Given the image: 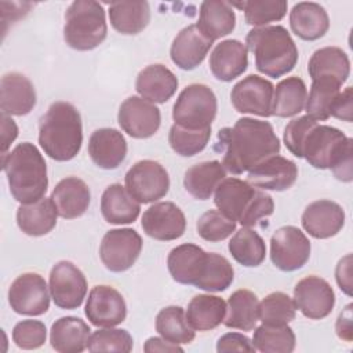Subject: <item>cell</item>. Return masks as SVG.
<instances>
[{
    "label": "cell",
    "mask_w": 353,
    "mask_h": 353,
    "mask_svg": "<svg viewBox=\"0 0 353 353\" xmlns=\"http://www.w3.org/2000/svg\"><path fill=\"white\" fill-rule=\"evenodd\" d=\"M216 150L223 153L222 164L226 171L240 175L263 160L279 154L280 139L270 123L241 117L233 127L218 131Z\"/></svg>",
    "instance_id": "obj_1"
},
{
    "label": "cell",
    "mask_w": 353,
    "mask_h": 353,
    "mask_svg": "<svg viewBox=\"0 0 353 353\" xmlns=\"http://www.w3.org/2000/svg\"><path fill=\"white\" fill-rule=\"evenodd\" d=\"M39 143L52 160L74 159L83 143V123L79 110L65 101L51 103L40 119Z\"/></svg>",
    "instance_id": "obj_2"
},
{
    "label": "cell",
    "mask_w": 353,
    "mask_h": 353,
    "mask_svg": "<svg viewBox=\"0 0 353 353\" xmlns=\"http://www.w3.org/2000/svg\"><path fill=\"white\" fill-rule=\"evenodd\" d=\"M10 192L21 204H30L44 197L48 188L47 164L40 150L30 142L17 145L1 156Z\"/></svg>",
    "instance_id": "obj_3"
},
{
    "label": "cell",
    "mask_w": 353,
    "mask_h": 353,
    "mask_svg": "<svg viewBox=\"0 0 353 353\" xmlns=\"http://www.w3.org/2000/svg\"><path fill=\"white\" fill-rule=\"evenodd\" d=\"M302 157L314 168L332 170L336 179H353V141L341 130L316 124L302 145Z\"/></svg>",
    "instance_id": "obj_4"
},
{
    "label": "cell",
    "mask_w": 353,
    "mask_h": 353,
    "mask_svg": "<svg viewBox=\"0 0 353 353\" xmlns=\"http://www.w3.org/2000/svg\"><path fill=\"white\" fill-rule=\"evenodd\" d=\"M245 44L254 54L256 70L268 77H281L298 62L296 44L281 25L251 29L245 36Z\"/></svg>",
    "instance_id": "obj_5"
},
{
    "label": "cell",
    "mask_w": 353,
    "mask_h": 353,
    "mask_svg": "<svg viewBox=\"0 0 353 353\" xmlns=\"http://www.w3.org/2000/svg\"><path fill=\"white\" fill-rule=\"evenodd\" d=\"M214 203L218 210L241 226L251 228L259 219L270 216L274 211L273 199L263 192L239 178H225L215 189Z\"/></svg>",
    "instance_id": "obj_6"
},
{
    "label": "cell",
    "mask_w": 353,
    "mask_h": 353,
    "mask_svg": "<svg viewBox=\"0 0 353 353\" xmlns=\"http://www.w3.org/2000/svg\"><path fill=\"white\" fill-rule=\"evenodd\" d=\"M108 26L102 4L94 0H76L65 12L63 39L77 51L97 48L106 39Z\"/></svg>",
    "instance_id": "obj_7"
},
{
    "label": "cell",
    "mask_w": 353,
    "mask_h": 353,
    "mask_svg": "<svg viewBox=\"0 0 353 353\" xmlns=\"http://www.w3.org/2000/svg\"><path fill=\"white\" fill-rule=\"evenodd\" d=\"M218 110L216 97L205 84H189L178 95L172 106L174 124L189 130L211 127Z\"/></svg>",
    "instance_id": "obj_8"
},
{
    "label": "cell",
    "mask_w": 353,
    "mask_h": 353,
    "mask_svg": "<svg viewBox=\"0 0 353 353\" xmlns=\"http://www.w3.org/2000/svg\"><path fill=\"white\" fill-rule=\"evenodd\" d=\"M124 183L127 192L139 204H149L168 193L170 176L159 161L141 160L127 171Z\"/></svg>",
    "instance_id": "obj_9"
},
{
    "label": "cell",
    "mask_w": 353,
    "mask_h": 353,
    "mask_svg": "<svg viewBox=\"0 0 353 353\" xmlns=\"http://www.w3.org/2000/svg\"><path fill=\"white\" fill-rule=\"evenodd\" d=\"M142 244L141 234L131 228L108 230L99 245L101 261L110 272H125L137 262Z\"/></svg>",
    "instance_id": "obj_10"
},
{
    "label": "cell",
    "mask_w": 353,
    "mask_h": 353,
    "mask_svg": "<svg viewBox=\"0 0 353 353\" xmlns=\"http://www.w3.org/2000/svg\"><path fill=\"white\" fill-rule=\"evenodd\" d=\"M310 258V241L296 226L279 228L270 239V259L283 272L301 269Z\"/></svg>",
    "instance_id": "obj_11"
},
{
    "label": "cell",
    "mask_w": 353,
    "mask_h": 353,
    "mask_svg": "<svg viewBox=\"0 0 353 353\" xmlns=\"http://www.w3.org/2000/svg\"><path fill=\"white\" fill-rule=\"evenodd\" d=\"M48 288L44 277L39 273H22L8 288V303L18 314L41 316L50 307Z\"/></svg>",
    "instance_id": "obj_12"
},
{
    "label": "cell",
    "mask_w": 353,
    "mask_h": 353,
    "mask_svg": "<svg viewBox=\"0 0 353 353\" xmlns=\"http://www.w3.org/2000/svg\"><path fill=\"white\" fill-rule=\"evenodd\" d=\"M50 294L54 303L66 310L81 306L87 295L84 273L69 261L57 262L50 272Z\"/></svg>",
    "instance_id": "obj_13"
},
{
    "label": "cell",
    "mask_w": 353,
    "mask_h": 353,
    "mask_svg": "<svg viewBox=\"0 0 353 353\" xmlns=\"http://www.w3.org/2000/svg\"><path fill=\"white\" fill-rule=\"evenodd\" d=\"M117 121L121 130L130 137L145 139L157 132L161 123V114L154 103L132 95L124 99L120 105Z\"/></svg>",
    "instance_id": "obj_14"
},
{
    "label": "cell",
    "mask_w": 353,
    "mask_h": 353,
    "mask_svg": "<svg viewBox=\"0 0 353 353\" xmlns=\"http://www.w3.org/2000/svg\"><path fill=\"white\" fill-rule=\"evenodd\" d=\"M294 303L305 317L321 320L332 312L335 292L327 280L319 276H307L296 283Z\"/></svg>",
    "instance_id": "obj_15"
},
{
    "label": "cell",
    "mask_w": 353,
    "mask_h": 353,
    "mask_svg": "<svg viewBox=\"0 0 353 353\" xmlns=\"http://www.w3.org/2000/svg\"><path fill=\"white\" fill-rule=\"evenodd\" d=\"M273 91L274 85L269 80L250 74L234 84L230 92V101L239 113L270 117Z\"/></svg>",
    "instance_id": "obj_16"
},
{
    "label": "cell",
    "mask_w": 353,
    "mask_h": 353,
    "mask_svg": "<svg viewBox=\"0 0 353 353\" xmlns=\"http://www.w3.org/2000/svg\"><path fill=\"white\" fill-rule=\"evenodd\" d=\"M143 232L159 241H171L183 236L186 218L172 201H160L150 205L142 215Z\"/></svg>",
    "instance_id": "obj_17"
},
{
    "label": "cell",
    "mask_w": 353,
    "mask_h": 353,
    "mask_svg": "<svg viewBox=\"0 0 353 353\" xmlns=\"http://www.w3.org/2000/svg\"><path fill=\"white\" fill-rule=\"evenodd\" d=\"M84 312L95 327H116L125 320L127 305L116 288L95 285L88 294Z\"/></svg>",
    "instance_id": "obj_18"
},
{
    "label": "cell",
    "mask_w": 353,
    "mask_h": 353,
    "mask_svg": "<svg viewBox=\"0 0 353 353\" xmlns=\"http://www.w3.org/2000/svg\"><path fill=\"white\" fill-rule=\"evenodd\" d=\"M298 178L296 164L283 156H272L248 171L247 182L262 190L283 192L290 189Z\"/></svg>",
    "instance_id": "obj_19"
},
{
    "label": "cell",
    "mask_w": 353,
    "mask_h": 353,
    "mask_svg": "<svg viewBox=\"0 0 353 353\" xmlns=\"http://www.w3.org/2000/svg\"><path fill=\"white\" fill-rule=\"evenodd\" d=\"M32 81L18 72L6 73L0 81V109L6 116H25L36 106Z\"/></svg>",
    "instance_id": "obj_20"
},
{
    "label": "cell",
    "mask_w": 353,
    "mask_h": 353,
    "mask_svg": "<svg viewBox=\"0 0 353 353\" xmlns=\"http://www.w3.org/2000/svg\"><path fill=\"white\" fill-rule=\"evenodd\" d=\"M301 222L312 237L330 239L342 230L345 225V211L335 201L317 200L305 208Z\"/></svg>",
    "instance_id": "obj_21"
},
{
    "label": "cell",
    "mask_w": 353,
    "mask_h": 353,
    "mask_svg": "<svg viewBox=\"0 0 353 353\" xmlns=\"http://www.w3.org/2000/svg\"><path fill=\"white\" fill-rule=\"evenodd\" d=\"M212 43L196 25H189L175 36L170 48L171 61L183 70H193L205 59Z\"/></svg>",
    "instance_id": "obj_22"
},
{
    "label": "cell",
    "mask_w": 353,
    "mask_h": 353,
    "mask_svg": "<svg viewBox=\"0 0 353 353\" xmlns=\"http://www.w3.org/2000/svg\"><path fill=\"white\" fill-rule=\"evenodd\" d=\"M207 255L208 252L196 244L185 243L176 245L167 256V268L171 277L179 284L196 285L205 269Z\"/></svg>",
    "instance_id": "obj_23"
},
{
    "label": "cell",
    "mask_w": 353,
    "mask_h": 353,
    "mask_svg": "<svg viewBox=\"0 0 353 353\" xmlns=\"http://www.w3.org/2000/svg\"><path fill=\"white\" fill-rule=\"evenodd\" d=\"M248 50L239 40L228 39L216 44L210 55V70L215 79L229 83L241 76L248 66Z\"/></svg>",
    "instance_id": "obj_24"
},
{
    "label": "cell",
    "mask_w": 353,
    "mask_h": 353,
    "mask_svg": "<svg viewBox=\"0 0 353 353\" xmlns=\"http://www.w3.org/2000/svg\"><path fill=\"white\" fill-rule=\"evenodd\" d=\"M88 154L99 168L114 170L127 156V141L119 130H95L88 139Z\"/></svg>",
    "instance_id": "obj_25"
},
{
    "label": "cell",
    "mask_w": 353,
    "mask_h": 353,
    "mask_svg": "<svg viewBox=\"0 0 353 353\" xmlns=\"http://www.w3.org/2000/svg\"><path fill=\"white\" fill-rule=\"evenodd\" d=\"M178 88L176 76L164 65L154 63L143 68L135 81V90L141 98L152 103L167 102Z\"/></svg>",
    "instance_id": "obj_26"
},
{
    "label": "cell",
    "mask_w": 353,
    "mask_h": 353,
    "mask_svg": "<svg viewBox=\"0 0 353 353\" xmlns=\"http://www.w3.org/2000/svg\"><path fill=\"white\" fill-rule=\"evenodd\" d=\"M51 199L59 216L65 219H74L88 210L91 193L83 179L77 176H66L55 185Z\"/></svg>",
    "instance_id": "obj_27"
},
{
    "label": "cell",
    "mask_w": 353,
    "mask_h": 353,
    "mask_svg": "<svg viewBox=\"0 0 353 353\" xmlns=\"http://www.w3.org/2000/svg\"><path fill=\"white\" fill-rule=\"evenodd\" d=\"M291 30L302 40L314 41L330 28V18L323 6L313 1L296 3L290 12Z\"/></svg>",
    "instance_id": "obj_28"
},
{
    "label": "cell",
    "mask_w": 353,
    "mask_h": 353,
    "mask_svg": "<svg viewBox=\"0 0 353 353\" xmlns=\"http://www.w3.org/2000/svg\"><path fill=\"white\" fill-rule=\"evenodd\" d=\"M58 215L52 199L43 197L30 204H21L17 210V223L25 234L39 237L55 228Z\"/></svg>",
    "instance_id": "obj_29"
},
{
    "label": "cell",
    "mask_w": 353,
    "mask_h": 353,
    "mask_svg": "<svg viewBox=\"0 0 353 353\" xmlns=\"http://www.w3.org/2000/svg\"><path fill=\"white\" fill-rule=\"evenodd\" d=\"M90 331L88 324L79 317H61L51 325L50 343L59 353H81L87 349Z\"/></svg>",
    "instance_id": "obj_30"
},
{
    "label": "cell",
    "mask_w": 353,
    "mask_h": 353,
    "mask_svg": "<svg viewBox=\"0 0 353 353\" xmlns=\"http://www.w3.org/2000/svg\"><path fill=\"white\" fill-rule=\"evenodd\" d=\"M101 212L108 223L127 225L132 223L139 212V203L120 183L109 185L101 197Z\"/></svg>",
    "instance_id": "obj_31"
},
{
    "label": "cell",
    "mask_w": 353,
    "mask_h": 353,
    "mask_svg": "<svg viewBox=\"0 0 353 353\" xmlns=\"http://www.w3.org/2000/svg\"><path fill=\"white\" fill-rule=\"evenodd\" d=\"M199 30L211 41L228 36L234 30L236 14L228 1L207 0L200 4Z\"/></svg>",
    "instance_id": "obj_32"
},
{
    "label": "cell",
    "mask_w": 353,
    "mask_h": 353,
    "mask_svg": "<svg viewBox=\"0 0 353 353\" xmlns=\"http://www.w3.org/2000/svg\"><path fill=\"white\" fill-rule=\"evenodd\" d=\"M225 176L226 170L221 161H201L186 170L183 186L194 199L208 200Z\"/></svg>",
    "instance_id": "obj_33"
},
{
    "label": "cell",
    "mask_w": 353,
    "mask_h": 353,
    "mask_svg": "<svg viewBox=\"0 0 353 353\" xmlns=\"http://www.w3.org/2000/svg\"><path fill=\"white\" fill-rule=\"evenodd\" d=\"M226 302L216 295L199 294L190 299L185 312L188 324L194 331H210L223 323Z\"/></svg>",
    "instance_id": "obj_34"
},
{
    "label": "cell",
    "mask_w": 353,
    "mask_h": 353,
    "mask_svg": "<svg viewBox=\"0 0 353 353\" xmlns=\"http://www.w3.org/2000/svg\"><path fill=\"white\" fill-rule=\"evenodd\" d=\"M259 320V301L250 290L234 291L226 303V314L223 324L228 328L251 331Z\"/></svg>",
    "instance_id": "obj_35"
},
{
    "label": "cell",
    "mask_w": 353,
    "mask_h": 353,
    "mask_svg": "<svg viewBox=\"0 0 353 353\" xmlns=\"http://www.w3.org/2000/svg\"><path fill=\"white\" fill-rule=\"evenodd\" d=\"M307 72L312 80L317 77H332L343 84L350 74V61L346 52L339 47H323L313 52L307 63Z\"/></svg>",
    "instance_id": "obj_36"
},
{
    "label": "cell",
    "mask_w": 353,
    "mask_h": 353,
    "mask_svg": "<svg viewBox=\"0 0 353 353\" xmlns=\"http://www.w3.org/2000/svg\"><path fill=\"white\" fill-rule=\"evenodd\" d=\"M110 25L121 34H138L150 21L148 1H114L109 6Z\"/></svg>",
    "instance_id": "obj_37"
},
{
    "label": "cell",
    "mask_w": 353,
    "mask_h": 353,
    "mask_svg": "<svg viewBox=\"0 0 353 353\" xmlns=\"http://www.w3.org/2000/svg\"><path fill=\"white\" fill-rule=\"evenodd\" d=\"M307 90L305 81L298 76L281 80L274 91L272 101V116L292 117L305 108Z\"/></svg>",
    "instance_id": "obj_38"
},
{
    "label": "cell",
    "mask_w": 353,
    "mask_h": 353,
    "mask_svg": "<svg viewBox=\"0 0 353 353\" xmlns=\"http://www.w3.org/2000/svg\"><path fill=\"white\" fill-rule=\"evenodd\" d=\"M228 248L233 259L247 268L259 266L266 256L263 239L247 226H243L233 234Z\"/></svg>",
    "instance_id": "obj_39"
},
{
    "label": "cell",
    "mask_w": 353,
    "mask_h": 353,
    "mask_svg": "<svg viewBox=\"0 0 353 353\" xmlns=\"http://www.w3.org/2000/svg\"><path fill=\"white\" fill-rule=\"evenodd\" d=\"M341 83L332 77H317L312 80L305 109L309 117L316 121L328 120L331 106L341 92Z\"/></svg>",
    "instance_id": "obj_40"
},
{
    "label": "cell",
    "mask_w": 353,
    "mask_h": 353,
    "mask_svg": "<svg viewBox=\"0 0 353 353\" xmlns=\"http://www.w3.org/2000/svg\"><path fill=\"white\" fill-rule=\"evenodd\" d=\"M156 331L161 338L176 345L190 343L196 336L181 306L163 307L156 316Z\"/></svg>",
    "instance_id": "obj_41"
},
{
    "label": "cell",
    "mask_w": 353,
    "mask_h": 353,
    "mask_svg": "<svg viewBox=\"0 0 353 353\" xmlns=\"http://www.w3.org/2000/svg\"><path fill=\"white\" fill-rule=\"evenodd\" d=\"M252 345L255 350L262 353H291L295 349L296 338L291 327L285 325H266L255 327Z\"/></svg>",
    "instance_id": "obj_42"
},
{
    "label": "cell",
    "mask_w": 353,
    "mask_h": 353,
    "mask_svg": "<svg viewBox=\"0 0 353 353\" xmlns=\"http://www.w3.org/2000/svg\"><path fill=\"white\" fill-rule=\"evenodd\" d=\"M233 280L234 269L230 262L216 252H208L205 269L194 287L207 292H221L230 287Z\"/></svg>",
    "instance_id": "obj_43"
},
{
    "label": "cell",
    "mask_w": 353,
    "mask_h": 353,
    "mask_svg": "<svg viewBox=\"0 0 353 353\" xmlns=\"http://www.w3.org/2000/svg\"><path fill=\"white\" fill-rule=\"evenodd\" d=\"M244 11V19L252 26H266L270 22L281 21L287 14L285 0H248L240 3H229Z\"/></svg>",
    "instance_id": "obj_44"
},
{
    "label": "cell",
    "mask_w": 353,
    "mask_h": 353,
    "mask_svg": "<svg viewBox=\"0 0 353 353\" xmlns=\"http://www.w3.org/2000/svg\"><path fill=\"white\" fill-rule=\"evenodd\" d=\"M294 299L281 291L270 292L259 302V320L266 325H285L295 319Z\"/></svg>",
    "instance_id": "obj_45"
},
{
    "label": "cell",
    "mask_w": 353,
    "mask_h": 353,
    "mask_svg": "<svg viewBox=\"0 0 353 353\" xmlns=\"http://www.w3.org/2000/svg\"><path fill=\"white\" fill-rule=\"evenodd\" d=\"M210 137L211 127L203 130H189L178 124H172L168 132V143L176 154L192 157L204 150Z\"/></svg>",
    "instance_id": "obj_46"
},
{
    "label": "cell",
    "mask_w": 353,
    "mask_h": 353,
    "mask_svg": "<svg viewBox=\"0 0 353 353\" xmlns=\"http://www.w3.org/2000/svg\"><path fill=\"white\" fill-rule=\"evenodd\" d=\"M134 341L127 330L106 327L105 330L94 331L87 343L90 352H123L132 350Z\"/></svg>",
    "instance_id": "obj_47"
},
{
    "label": "cell",
    "mask_w": 353,
    "mask_h": 353,
    "mask_svg": "<svg viewBox=\"0 0 353 353\" xmlns=\"http://www.w3.org/2000/svg\"><path fill=\"white\" fill-rule=\"evenodd\" d=\"M196 229L203 240L216 243L232 236L236 230V222L229 219L219 210H208L199 218Z\"/></svg>",
    "instance_id": "obj_48"
},
{
    "label": "cell",
    "mask_w": 353,
    "mask_h": 353,
    "mask_svg": "<svg viewBox=\"0 0 353 353\" xmlns=\"http://www.w3.org/2000/svg\"><path fill=\"white\" fill-rule=\"evenodd\" d=\"M47 328L40 320H22L12 328L14 343L23 350L39 349L44 345Z\"/></svg>",
    "instance_id": "obj_49"
},
{
    "label": "cell",
    "mask_w": 353,
    "mask_h": 353,
    "mask_svg": "<svg viewBox=\"0 0 353 353\" xmlns=\"http://www.w3.org/2000/svg\"><path fill=\"white\" fill-rule=\"evenodd\" d=\"M317 124L316 120L312 117L301 116L296 119H292L284 128L283 139L285 143V148L298 159H302V145L307 135V132Z\"/></svg>",
    "instance_id": "obj_50"
},
{
    "label": "cell",
    "mask_w": 353,
    "mask_h": 353,
    "mask_svg": "<svg viewBox=\"0 0 353 353\" xmlns=\"http://www.w3.org/2000/svg\"><path fill=\"white\" fill-rule=\"evenodd\" d=\"M216 352L226 353V352H248L254 353L255 347L252 341L239 332H228L223 334L216 342Z\"/></svg>",
    "instance_id": "obj_51"
},
{
    "label": "cell",
    "mask_w": 353,
    "mask_h": 353,
    "mask_svg": "<svg viewBox=\"0 0 353 353\" xmlns=\"http://www.w3.org/2000/svg\"><path fill=\"white\" fill-rule=\"evenodd\" d=\"M352 112H353V88L346 87L335 98V101L331 106V110H330V116L336 117L342 121L352 123V120H353Z\"/></svg>",
    "instance_id": "obj_52"
},
{
    "label": "cell",
    "mask_w": 353,
    "mask_h": 353,
    "mask_svg": "<svg viewBox=\"0 0 353 353\" xmlns=\"http://www.w3.org/2000/svg\"><path fill=\"white\" fill-rule=\"evenodd\" d=\"M336 283L346 295H352V254L345 255L335 269Z\"/></svg>",
    "instance_id": "obj_53"
},
{
    "label": "cell",
    "mask_w": 353,
    "mask_h": 353,
    "mask_svg": "<svg viewBox=\"0 0 353 353\" xmlns=\"http://www.w3.org/2000/svg\"><path fill=\"white\" fill-rule=\"evenodd\" d=\"M352 307L353 305L349 303L345 306V309L339 313L335 324V331L339 339L345 342H352L353 339V331H352Z\"/></svg>",
    "instance_id": "obj_54"
},
{
    "label": "cell",
    "mask_w": 353,
    "mask_h": 353,
    "mask_svg": "<svg viewBox=\"0 0 353 353\" xmlns=\"http://www.w3.org/2000/svg\"><path fill=\"white\" fill-rule=\"evenodd\" d=\"M17 137H18V125L15 124V121L8 116L1 114V156L7 153L8 148L15 141Z\"/></svg>",
    "instance_id": "obj_55"
},
{
    "label": "cell",
    "mask_w": 353,
    "mask_h": 353,
    "mask_svg": "<svg viewBox=\"0 0 353 353\" xmlns=\"http://www.w3.org/2000/svg\"><path fill=\"white\" fill-rule=\"evenodd\" d=\"M143 350L146 353H156V352H164V353L179 352V353H182L183 352V349L179 345L172 343V342H170L164 338H159V336L149 338L143 345Z\"/></svg>",
    "instance_id": "obj_56"
}]
</instances>
